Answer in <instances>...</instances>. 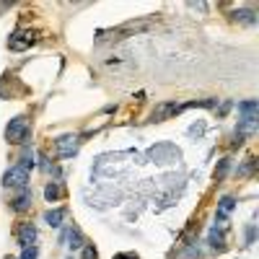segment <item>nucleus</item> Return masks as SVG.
Listing matches in <instances>:
<instances>
[{
	"label": "nucleus",
	"mask_w": 259,
	"mask_h": 259,
	"mask_svg": "<svg viewBox=\"0 0 259 259\" xmlns=\"http://www.w3.org/2000/svg\"><path fill=\"white\" fill-rule=\"evenodd\" d=\"M238 114H241V119H238L236 135H238V138H243V135H251V132L256 130V122H259V104H256L254 99L241 101V104H238Z\"/></svg>",
	"instance_id": "1"
},
{
	"label": "nucleus",
	"mask_w": 259,
	"mask_h": 259,
	"mask_svg": "<svg viewBox=\"0 0 259 259\" xmlns=\"http://www.w3.org/2000/svg\"><path fill=\"white\" fill-rule=\"evenodd\" d=\"M29 135H32V127H29V119H26V117H13V119L8 122V127H6L8 143L21 145V143L29 140Z\"/></svg>",
	"instance_id": "2"
},
{
	"label": "nucleus",
	"mask_w": 259,
	"mask_h": 259,
	"mask_svg": "<svg viewBox=\"0 0 259 259\" xmlns=\"http://www.w3.org/2000/svg\"><path fill=\"white\" fill-rule=\"evenodd\" d=\"M29 179H32V171H29L26 166L16 163V166H13V169H8V171H6V176H3V184H6V187H19V189H29Z\"/></svg>",
	"instance_id": "3"
},
{
	"label": "nucleus",
	"mask_w": 259,
	"mask_h": 259,
	"mask_svg": "<svg viewBox=\"0 0 259 259\" xmlns=\"http://www.w3.org/2000/svg\"><path fill=\"white\" fill-rule=\"evenodd\" d=\"M55 145H57L60 158H70L78 153V135H63V138L55 140Z\"/></svg>",
	"instance_id": "4"
},
{
	"label": "nucleus",
	"mask_w": 259,
	"mask_h": 259,
	"mask_svg": "<svg viewBox=\"0 0 259 259\" xmlns=\"http://www.w3.org/2000/svg\"><path fill=\"white\" fill-rule=\"evenodd\" d=\"M34 42H37V32H16V34L11 37L8 47L16 50V52H21V50H29Z\"/></svg>",
	"instance_id": "5"
},
{
	"label": "nucleus",
	"mask_w": 259,
	"mask_h": 259,
	"mask_svg": "<svg viewBox=\"0 0 259 259\" xmlns=\"http://www.w3.org/2000/svg\"><path fill=\"white\" fill-rule=\"evenodd\" d=\"M16 238L21 243V249H29L37 243V225L34 223H21L19 231H16Z\"/></svg>",
	"instance_id": "6"
},
{
	"label": "nucleus",
	"mask_w": 259,
	"mask_h": 259,
	"mask_svg": "<svg viewBox=\"0 0 259 259\" xmlns=\"http://www.w3.org/2000/svg\"><path fill=\"white\" fill-rule=\"evenodd\" d=\"M184 106H179L176 101H169V104H161L153 109V122H163L166 117H171V114H179Z\"/></svg>",
	"instance_id": "7"
},
{
	"label": "nucleus",
	"mask_w": 259,
	"mask_h": 259,
	"mask_svg": "<svg viewBox=\"0 0 259 259\" xmlns=\"http://www.w3.org/2000/svg\"><path fill=\"white\" fill-rule=\"evenodd\" d=\"M63 241H68V246L75 251V249H83L86 246V241H83V236H81V231L75 225H70L68 231H65V236H63Z\"/></svg>",
	"instance_id": "8"
},
{
	"label": "nucleus",
	"mask_w": 259,
	"mask_h": 259,
	"mask_svg": "<svg viewBox=\"0 0 259 259\" xmlns=\"http://www.w3.org/2000/svg\"><path fill=\"white\" fill-rule=\"evenodd\" d=\"M29 207H32V189H24L16 200H11V210L13 212H26Z\"/></svg>",
	"instance_id": "9"
},
{
	"label": "nucleus",
	"mask_w": 259,
	"mask_h": 259,
	"mask_svg": "<svg viewBox=\"0 0 259 259\" xmlns=\"http://www.w3.org/2000/svg\"><path fill=\"white\" fill-rule=\"evenodd\" d=\"M65 207H55V210H47L44 212V223H47L50 228H60L63 225V220H65Z\"/></svg>",
	"instance_id": "10"
},
{
	"label": "nucleus",
	"mask_w": 259,
	"mask_h": 259,
	"mask_svg": "<svg viewBox=\"0 0 259 259\" xmlns=\"http://www.w3.org/2000/svg\"><path fill=\"white\" fill-rule=\"evenodd\" d=\"M231 16H233V21H241V24H249V26H254V24H256V13H254V11H249V8H241V11H233Z\"/></svg>",
	"instance_id": "11"
},
{
	"label": "nucleus",
	"mask_w": 259,
	"mask_h": 259,
	"mask_svg": "<svg viewBox=\"0 0 259 259\" xmlns=\"http://www.w3.org/2000/svg\"><path fill=\"white\" fill-rule=\"evenodd\" d=\"M44 197H47V202H57L63 197V184L60 181H50L47 189H44Z\"/></svg>",
	"instance_id": "12"
},
{
	"label": "nucleus",
	"mask_w": 259,
	"mask_h": 259,
	"mask_svg": "<svg viewBox=\"0 0 259 259\" xmlns=\"http://www.w3.org/2000/svg\"><path fill=\"white\" fill-rule=\"evenodd\" d=\"M236 207V200L233 197H223V200L218 202V218H225V215H231Z\"/></svg>",
	"instance_id": "13"
},
{
	"label": "nucleus",
	"mask_w": 259,
	"mask_h": 259,
	"mask_svg": "<svg viewBox=\"0 0 259 259\" xmlns=\"http://www.w3.org/2000/svg\"><path fill=\"white\" fill-rule=\"evenodd\" d=\"M225 238H223V231H218V225L210 231V246L215 249V251H223L225 249V243H223Z\"/></svg>",
	"instance_id": "14"
},
{
	"label": "nucleus",
	"mask_w": 259,
	"mask_h": 259,
	"mask_svg": "<svg viewBox=\"0 0 259 259\" xmlns=\"http://www.w3.org/2000/svg\"><path fill=\"white\" fill-rule=\"evenodd\" d=\"M254 166H256V158H249V161L238 169V174H241V176H249V174L254 171Z\"/></svg>",
	"instance_id": "15"
},
{
	"label": "nucleus",
	"mask_w": 259,
	"mask_h": 259,
	"mask_svg": "<svg viewBox=\"0 0 259 259\" xmlns=\"http://www.w3.org/2000/svg\"><path fill=\"white\" fill-rule=\"evenodd\" d=\"M228 166H231V161H228V158H223V161L218 163V169H215V179H223V176H225Z\"/></svg>",
	"instance_id": "16"
},
{
	"label": "nucleus",
	"mask_w": 259,
	"mask_h": 259,
	"mask_svg": "<svg viewBox=\"0 0 259 259\" xmlns=\"http://www.w3.org/2000/svg\"><path fill=\"white\" fill-rule=\"evenodd\" d=\"M83 259H96V249L86 243V246H83Z\"/></svg>",
	"instance_id": "17"
},
{
	"label": "nucleus",
	"mask_w": 259,
	"mask_h": 259,
	"mask_svg": "<svg viewBox=\"0 0 259 259\" xmlns=\"http://www.w3.org/2000/svg\"><path fill=\"white\" fill-rule=\"evenodd\" d=\"M21 259H37V246H29V249H24Z\"/></svg>",
	"instance_id": "18"
},
{
	"label": "nucleus",
	"mask_w": 259,
	"mask_h": 259,
	"mask_svg": "<svg viewBox=\"0 0 259 259\" xmlns=\"http://www.w3.org/2000/svg\"><path fill=\"white\" fill-rule=\"evenodd\" d=\"M112 259H138V254H132V251H122V254H114Z\"/></svg>",
	"instance_id": "19"
},
{
	"label": "nucleus",
	"mask_w": 259,
	"mask_h": 259,
	"mask_svg": "<svg viewBox=\"0 0 259 259\" xmlns=\"http://www.w3.org/2000/svg\"><path fill=\"white\" fill-rule=\"evenodd\" d=\"M65 259H73V256H65Z\"/></svg>",
	"instance_id": "20"
}]
</instances>
